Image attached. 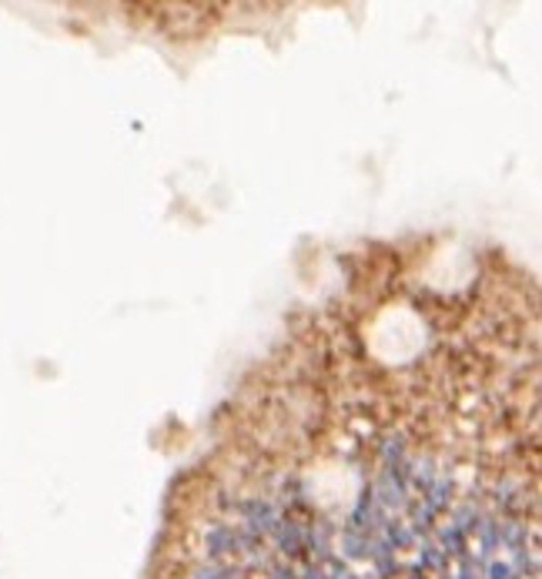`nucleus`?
I'll use <instances>...</instances> for the list:
<instances>
[{
    "label": "nucleus",
    "instance_id": "7",
    "mask_svg": "<svg viewBox=\"0 0 542 579\" xmlns=\"http://www.w3.org/2000/svg\"><path fill=\"white\" fill-rule=\"evenodd\" d=\"M308 542H312V549H318V556H328V526L318 522L315 529L308 533Z\"/></svg>",
    "mask_w": 542,
    "mask_h": 579
},
{
    "label": "nucleus",
    "instance_id": "2",
    "mask_svg": "<svg viewBox=\"0 0 542 579\" xmlns=\"http://www.w3.org/2000/svg\"><path fill=\"white\" fill-rule=\"evenodd\" d=\"M275 533H278L281 553H288V556L301 553V542H305V529H301L298 522H285V519H281V526L275 529Z\"/></svg>",
    "mask_w": 542,
    "mask_h": 579
},
{
    "label": "nucleus",
    "instance_id": "12",
    "mask_svg": "<svg viewBox=\"0 0 542 579\" xmlns=\"http://www.w3.org/2000/svg\"><path fill=\"white\" fill-rule=\"evenodd\" d=\"M335 579H352V573L348 569H335Z\"/></svg>",
    "mask_w": 542,
    "mask_h": 579
},
{
    "label": "nucleus",
    "instance_id": "8",
    "mask_svg": "<svg viewBox=\"0 0 542 579\" xmlns=\"http://www.w3.org/2000/svg\"><path fill=\"white\" fill-rule=\"evenodd\" d=\"M442 560H446V553L439 546H422V562L425 566H442Z\"/></svg>",
    "mask_w": 542,
    "mask_h": 579
},
{
    "label": "nucleus",
    "instance_id": "3",
    "mask_svg": "<svg viewBox=\"0 0 542 579\" xmlns=\"http://www.w3.org/2000/svg\"><path fill=\"white\" fill-rule=\"evenodd\" d=\"M449 492H452L449 476H442L439 483H432V485H429V496H425V509H429V512H439V509H446V505H449Z\"/></svg>",
    "mask_w": 542,
    "mask_h": 579
},
{
    "label": "nucleus",
    "instance_id": "11",
    "mask_svg": "<svg viewBox=\"0 0 542 579\" xmlns=\"http://www.w3.org/2000/svg\"><path fill=\"white\" fill-rule=\"evenodd\" d=\"M305 579H325L321 566H308V569H305Z\"/></svg>",
    "mask_w": 542,
    "mask_h": 579
},
{
    "label": "nucleus",
    "instance_id": "4",
    "mask_svg": "<svg viewBox=\"0 0 542 579\" xmlns=\"http://www.w3.org/2000/svg\"><path fill=\"white\" fill-rule=\"evenodd\" d=\"M341 549H345V556H352V560H358V556H369L372 553V542H369V536L365 533H345L341 536Z\"/></svg>",
    "mask_w": 542,
    "mask_h": 579
},
{
    "label": "nucleus",
    "instance_id": "5",
    "mask_svg": "<svg viewBox=\"0 0 542 579\" xmlns=\"http://www.w3.org/2000/svg\"><path fill=\"white\" fill-rule=\"evenodd\" d=\"M462 536H466V533H459V529H455V522H449V526L439 533V539H442V553H446V556H459V553H462Z\"/></svg>",
    "mask_w": 542,
    "mask_h": 579
},
{
    "label": "nucleus",
    "instance_id": "10",
    "mask_svg": "<svg viewBox=\"0 0 542 579\" xmlns=\"http://www.w3.org/2000/svg\"><path fill=\"white\" fill-rule=\"evenodd\" d=\"M275 579H295L291 566H278V569H275Z\"/></svg>",
    "mask_w": 542,
    "mask_h": 579
},
{
    "label": "nucleus",
    "instance_id": "6",
    "mask_svg": "<svg viewBox=\"0 0 542 579\" xmlns=\"http://www.w3.org/2000/svg\"><path fill=\"white\" fill-rule=\"evenodd\" d=\"M479 536H482V556H489V553L499 546V522H496V519H482V522H479Z\"/></svg>",
    "mask_w": 542,
    "mask_h": 579
},
{
    "label": "nucleus",
    "instance_id": "1",
    "mask_svg": "<svg viewBox=\"0 0 542 579\" xmlns=\"http://www.w3.org/2000/svg\"><path fill=\"white\" fill-rule=\"evenodd\" d=\"M242 512H244V536H251V539H258L264 533H275L281 526L278 509L264 499H248L242 505Z\"/></svg>",
    "mask_w": 542,
    "mask_h": 579
},
{
    "label": "nucleus",
    "instance_id": "9",
    "mask_svg": "<svg viewBox=\"0 0 542 579\" xmlns=\"http://www.w3.org/2000/svg\"><path fill=\"white\" fill-rule=\"evenodd\" d=\"M489 579H516V573H512V566H505V562H492V566H489Z\"/></svg>",
    "mask_w": 542,
    "mask_h": 579
}]
</instances>
